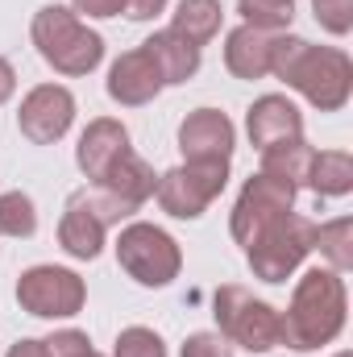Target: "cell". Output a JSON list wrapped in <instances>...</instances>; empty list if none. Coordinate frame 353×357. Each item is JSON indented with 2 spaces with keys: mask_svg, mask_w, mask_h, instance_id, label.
Masks as SVG:
<instances>
[{
  "mask_svg": "<svg viewBox=\"0 0 353 357\" xmlns=\"http://www.w3.org/2000/svg\"><path fill=\"white\" fill-rule=\"evenodd\" d=\"M270 75L295 88L312 108L341 112L353 96V63L337 46H312L308 38L278 33L270 46Z\"/></svg>",
  "mask_w": 353,
  "mask_h": 357,
  "instance_id": "6da1fadb",
  "label": "cell"
},
{
  "mask_svg": "<svg viewBox=\"0 0 353 357\" xmlns=\"http://www.w3.org/2000/svg\"><path fill=\"white\" fill-rule=\"evenodd\" d=\"M345 312H350V291H345V274L329 266L303 270V278L291 291L287 312H278L283 324V341L295 354H312L320 345H333L345 328Z\"/></svg>",
  "mask_w": 353,
  "mask_h": 357,
  "instance_id": "7a4b0ae2",
  "label": "cell"
},
{
  "mask_svg": "<svg viewBox=\"0 0 353 357\" xmlns=\"http://www.w3.org/2000/svg\"><path fill=\"white\" fill-rule=\"evenodd\" d=\"M29 38L38 46V54L46 59V67H54L59 75L80 79L104 63V38L88 29V21L67 4H42L33 13Z\"/></svg>",
  "mask_w": 353,
  "mask_h": 357,
  "instance_id": "3957f363",
  "label": "cell"
},
{
  "mask_svg": "<svg viewBox=\"0 0 353 357\" xmlns=\"http://www.w3.org/2000/svg\"><path fill=\"white\" fill-rule=\"evenodd\" d=\"M312 245H316V220H308V216H299L291 208V212L274 216L266 229H258L241 245V254H246V262L254 270V278L278 287V282H287L295 270L303 266V258L312 254Z\"/></svg>",
  "mask_w": 353,
  "mask_h": 357,
  "instance_id": "277c9868",
  "label": "cell"
},
{
  "mask_svg": "<svg viewBox=\"0 0 353 357\" xmlns=\"http://www.w3.org/2000/svg\"><path fill=\"white\" fill-rule=\"evenodd\" d=\"M212 316H216V333L229 341V345H241L250 354H270L278 341H283V324H278V312L258 299L254 291L237 287V282H225L216 287L212 295Z\"/></svg>",
  "mask_w": 353,
  "mask_h": 357,
  "instance_id": "5b68a950",
  "label": "cell"
},
{
  "mask_svg": "<svg viewBox=\"0 0 353 357\" xmlns=\"http://www.w3.org/2000/svg\"><path fill=\"white\" fill-rule=\"evenodd\" d=\"M129 216H133V212H129L121 199H112L104 187L88 183V187L75 191V195L67 199V208H63V220H59V245H63L71 258L91 262V258H100L108 229L121 225V220H129Z\"/></svg>",
  "mask_w": 353,
  "mask_h": 357,
  "instance_id": "8992f818",
  "label": "cell"
},
{
  "mask_svg": "<svg viewBox=\"0 0 353 357\" xmlns=\"http://www.w3.org/2000/svg\"><path fill=\"white\" fill-rule=\"evenodd\" d=\"M117 262L137 287H171L183 270V250L167 229L150 220H129L117 233Z\"/></svg>",
  "mask_w": 353,
  "mask_h": 357,
  "instance_id": "52a82bcc",
  "label": "cell"
},
{
  "mask_svg": "<svg viewBox=\"0 0 353 357\" xmlns=\"http://www.w3.org/2000/svg\"><path fill=\"white\" fill-rule=\"evenodd\" d=\"M17 303L38 320H71L88 303V282L71 266H29L17 278Z\"/></svg>",
  "mask_w": 353,
  "mask_h": 357,
  "instance_id": "ba28073f",
  "label": "cell"
},
{
  "mask_svg": "<svg viewBox=\"0 0 353 357\" xmlns=\"http://www.w3.org/2000/svg\"><path fill=\"white\" fill-rule=\"evenodd\" d=\"M229 183V162H179L158 175L154 199L175 220H200Z\"/></svg>",
  "mask_w": 353,
  "mask_h": 357,
  "instance_id": "9c48e42d",
  "label": "cell"
},
{
  "mask_svg": "<svg viewBox=\"0 0 353 357\" xmlns=\"http://www.w3.org/2000/svg\"><path fill=\"white\" fill-rule=\"evenodd\" d=\"M291 208H295V187L258 171V175L246 178L241 191H237V204L229 212V233H233L237 245H246L258 229H266L274 216H283Z\"/></svg>",
  "mask_w": 353,
  "mask_h": 357,
  "instance_id": "30bf717a",
  "label": "cell"
},
{
  "mask_svg": "<svg viewBox=\"0 0 353 357\" xmlns=\"http://www.w3.org/2000/svg\"><path fill=\"white\" fill-rule=\"evenodd\" d=\"M71 125H75V96L63 84H38V88L25 91V100L17 108V129L33 146L63 142Z\"/></svg>",
  "mask_w": 353,
  "mask_h": 357,
  "instance_id": "8fae6325",
  "label": "cell"
},
{
  "mask_svg": "<svg viewBox=\"0 0 353 357\" xmlns=\"http://www.w3.org/2000/svg\"><path fill=\"white\" fill-rule=\"evenodd\" d=\"M183 162H229L237 150V129L220 108H195L179 125Z\"/></svg>",
  "mask_w": 353,
  "mask_h": 357,
  "instance_id": "7c38bea8",
  "label": "cell"
},
{
  "mask_svg": "<svg viewBox=\"0 0 353 357\" xmlns=\"http://www.w3.org/2000/svg\"><path fill=\"white\" fill-rule=\"evenodd\" d=\"M104 88H108V100H117L121 108H142V104H150L163 91V75L150 63V54L137 46V50H125L108 67V84Z\"/></svg>",
  "mask_w": 353,
  "mask_h": 357,
  "instance_id": "4fadbf2b",
  "label": "cell"
},
{
  "mask_svg": "<svg viewBox=\"0 0 353 357\" xmlns=\"http://www.w3.org/2000/svg\"><path fill=\"white\" fill-rule=\"evenodd\" d=\"M246 133H250V142L258 150L278 146V142H291V137H303V112L295 108V100H287L278 91L258 96L246 108Z\"/></svg>",
  "mask_w": 353,
  "mask_h": 357,
  "instance_id": "5bb4252c",
  "label": "cell"
},
{
  "mask_svg": "<svg viewBox=\"0 0 353 357\" xmlns=\"http://www.w3.org/2000/svg\"><path fill=\"white\" fill-rule=\"evenodd\" d=\"M125 150H129V129H125L117 116H96V121H88V129L80 133L75 162H80V171L88 175V183H96Z\"/></svg>",
  "mask_w": 353,
  "mask_h": 357,
  "instance_id": "9a60e30c",
  "label": "cell"
},
{
  "mask_svg": "<svg viewBox=\"0 0 353 357\" xmlns=\"http://www.w3.org/2000/svg\"><path fill=\"white\" fill-rule=\"evenodd\" d=\"M96 187H104L112 199H121L129 212H137L150 195H154V187H158V175H154V167L142 158V154H133V146L104 171V175L96 178Z\"/></svg>",
  "mask_w": 353,
  "mask_h": 357,
  "instance_id": "2e32d148",
  "label": "cell"
},
{
  "mask_svg": "<svg viewBox=\"0 0 353 357\" xmlns=\"http://www.w3.org/2000/svg\"><path fill=\"white\" fill-rule=\"evenodd\" d=\"M270 46H274V33H262L254 25H237L229 29L225 38V67L229 75L237 79H266L270 75Z\"/></svg>",
  "mask_w": 353,
  "mask_h": 357,
  "instance_id": "e0dca14e",
  "label": "cell"
},
{
  "mask_svg": "<svg viewBox=\"0 0 353 357\" xmlns=\"http://www.w3.org/2000/svg\"><path fill=\"white\" fill-rule=\"evenodd\" d=\"M142 50L150 54V63L158 67L163 75V88L171 84H187L195 71H200V46H191L187 38H179L175 29H158L142 42Z\"/></svg>",
  "mask_w": 353,
  "mask_h": 357,
  "instance_id": "ac0fdd59",
  "label": "cell"
},
{
  "mask_svg": "<svg viewBox=\"0 0 353 357\" xmlns=\"http://www.w3.org/2000/svg\"><path fill=\"white\" fill-rule=\"evenodd\" d=\"M220 21H225L220 0H179L171 13V29L179 38H187L191 46H208L220 33Z\"/></svg>",
  "mask_w": 353,
  "mask_h": 357,
  "instance_id": "d6986e66",
  "label": "cell"
},
{
  "mask_svg": "<svg viewBox=\"0 0 353 357\" xmlns=\"http://www.w3.org/2000/svg\"><path fill=\"white\" fill-rule=\"evenodd\" d=\"M312 158H316V150L308 146V137H291V142L266 146L262 150V175L283 178V183H291V187L299 191V187H308Z\"/></svg>",
  "mask_w": 353,
  "mask_h": 357,
  "instance_id": "ffe728a7",
  "label": "cell"
},
{
  "mask_svg": "<svg viewBox=\"0 0 353 357\" xmlns=\"http://www.w3.org/2000/svg\"><path fill=\"white\" fill-rule=\"evenodd\" d=\"M308 187L324 199H337V195H350L353 191V158L345 150H320L312 158V171H308Z\"/></svg>",
  "mask_w": 353,
  "mask_h": 357,
  "instance_id": "44dd1931",
  "label": "cell"
},
{
  "mask_svg": "<svg viewBox=\"0 0 353 357\" xmlns=\"http://www.w3.org/2000/svg\"><path fill=\"white\" fill-rule=\"evenodd\" d=\"M312 250H320V258L329 262V270L350 274L353 270V220L350 216H337V220L316 225V245Z\"/></svg>",
  "mask_w": 353,
  "mask_h": 357,
  "instance_id": "7402d4cb",
  "label": "cell"
},
{
  "mask_svg": "<svg viewBox=\"0 0 353 357\" xmlns=\"http://www.w3.org/2000/svg\"><path fill=\"white\" fill-rule=\"evenodd\" d=\"M237 13H241V25H254L262 33H278V29H291L295 0H237Z\"/></svg>",
  "mask_w": 353,
  "mask_h": 357,
  "instance_id": "603a6c76",
  "label": "cell"
},
{
  "mask_svg": "<svg viewBox=\"0 0 353 357\" xmlns=\"http://www.w3.org/2000/svg\"><path fill=\"white\" fill-rule=\"evenodd\" d=\"M38 233V208L25 191H4L0 195V237H33Z\"/></svg>",
  "mask_w": 353,
  "mask_h": 357,
  "instance_id": "cb8c5ba5",
  "label": "cell"
},
{
  "mask_svg": "<svg viewBox=\"0 0 353 357\" xmlns=\"http://www.w3.org/2000/svg\"><path fill=\"white\" fill-rule=\"evenodd\" d=\"M112 357H167V341H163L154 328L133 324V328H121V333H117Z\"/></svg>",
  "mask_w": 353,
  "mask_h": 357,
  "instance_id": "d4e9b609",
  "label": "cell"
},
{
  "mask_svg": "<svg viewBox=\"0 0 353 357\" xmlns=\"http://www.w3.org/2000/svg\"><path fill=\"white\" fill-rule=\"evenodd\" d=\"M312 13L333 38H345L353 29V0H312Z\"/></svg>",
  "mask_w": 353,
  "mask_h": 357,
  "instance_id": "484cf974",
  "label": "cell"
},
{
  "mask_svg": "<svg viewBox=\"0 0 353 357\" xmlns=\"http://www.w3.org/2000/svg\"><path fill=\"white\" fill-rule=\"evenodd\" d=\"M46 354L50 357H100L91 349V337L84 328H59L46 337Z\"/></svg>",
  "mask_w": 353,
  "mask_h": 357,
  "instance_id": "4316f807",
  "label": "cell"
},
{
  "mask_svg": "<svg viewBox=\"0 0 353 357\" xmlns=\"http://www.w3.org/2000/svg\"><path fill=\"white\" fill-rule=\"evenodd\" d=\"M179 357H233V345L220 337V333H191L183 341Z\"/></svg>",
  "mask_w": 353,
  "mask_h": 357,
  "instance_id": "83f0119b",
  "label": "cell"
},
{
  "mask_svg": "<svg viewBox=\"0 0 353 357\" xmlns=\"http://www.w3.org/2000/svg\"><path fill=\"white\" fill-rule=\"evenodd\" d=\"M71 4H75V13L96 17V21H104V17H121V13H125V0H71Z\"/></svg>",
  "mask_w": 353,
  "mask_h": 357,
  "instance_id": "f1b7e54d",
  "label": "cell"
},
{
  "mask_svg": "<svg viewBox=\"0 0 353 357\" xmlns=\"http://www.w3.org/2000/svg\"><path fill=\"white\" fill-rule=\"evenodd\" d=\"M167 8V0H125V17L129 21H154Z\"/></svg>",
  "mask_w": 353,
  "mask_h": 357,
  "instance_id": "f546056e",
  "label": "cell"
},
{
  "mask_svg": "<svg viewBox=\"0 0 353 357\" xmlns=\"http://www.w3.org/2000/svg\"><path fill=\"white\" fill-rule=\"evenodd\" d=\"M4 357H50V354H46V341H38V337H21Z\"/></svg>",
  "mask_w": 353,
  "mask_h": 357,
  "instance_id": "4dcf8cb0",
  "label": "cell"
},
{
  "mask_svg": "<svg viewBox=\"0 0 353 357\" xmlns=\"http://www.w3.org/2000/svg\"><path fill=\"white\" fill-rule=\"evenodd\" d=\"M13 91H17V71H13L8 59H0V104H8Z\"/></svg>",
  "mask_w": 353,
  "mask_h": 357,
  "instance_id": "1f68e13d",
  "label": "cell"
},
{
  "mask_svg": "<svg viewBox=\"0 0 353 357\" xmlns=\"http://www.w3.org/2000/svg\"><path fill=\"white\" fill-rule=\"evenodd\" d=\"M337 357H353V354H350V349H341V354H337Z\"/></svg>",
  "mask_w": 353,
  "mask_h": 357,
  "instance_id": "d6a6232c",
  "label": "cell"
}]
</instances>
